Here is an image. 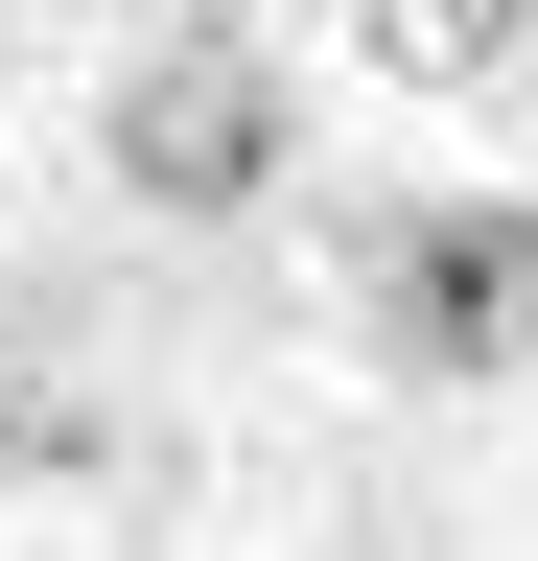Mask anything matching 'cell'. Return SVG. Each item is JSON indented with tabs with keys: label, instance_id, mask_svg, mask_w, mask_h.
<instances>
[{
	"label": "cell",
	"instance_id": "1",
	"mask_svg": "<svg viewBox=\"0 0 538 561\" xmlns=\"http://www.w3.org/2000/svg\"><path fill=\"white\" fill-rule=\"evenodd\" d=\"M117 187L141 210H257L282 187V47H234V24H187V47H141L117 70Z\"/></svg>",
	"mask_w": 538,
	"mask_h": 561
},
{
	"label": "cell",
	"instance_id": "3",
	"mask_svg": "<svg viewBox=\"0 0 538 561\" xmlns=\"http://www.w3.org/2000/svg\"><path fill=\"white\" fill-rule=\"evenodd\" d=\"M352 24H375V70H398V94H492V70L538 47V0H352Z\"/></svg>",
	"mask_w": 538,
	"mask_h": 561
},
{
	"label": "cell",
	"instance_id": "2",
	"mask_svg": "<svg viewBox=\"0 0 538 561\" xmlns=\"http://www.w3.org/2000/svg\"><path fill=\"white\" fill-rule=\"evenodd\" d=\"M375 328L422 375H538V187H445L375 234Z\"/></svg>",
	"mask_w": 538,
	"mask_h": 561
},
{
	"label": "cell",
	"instance_id": "4",
	"mask_svg": "<svg viewBox=\"0 0 538 561\" xmlns=\"http://www.w3.org/2000/svg\"><path fill=\"white\" fill-rule=\"evenodd\" d=\"M0 445H47V421H24V398H0Z\"/></svg>",
	"mask_w": 538,
	"mask_h": 561
}]
</instances>
